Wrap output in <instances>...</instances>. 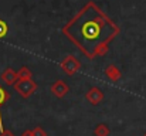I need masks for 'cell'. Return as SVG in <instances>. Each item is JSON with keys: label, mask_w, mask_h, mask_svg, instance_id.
Wrapping results in <instances>:
<instances>
[{"label": "cell", "mask_w": 146, "mask_h": 136, "mask_svg": "<svg viewBox=\"0 0 146 136\" xmlns=\"http://www.w3.org/2000/svg\"><path fill=\"white\" fill-rule=\"evenodd\" d=\"M62 33L85 57L95 60L108 52L119 27L94 1H88L62 27Z\"/></svg>", "instance_id": "cell-1"}, {"label": "cell", "mask_w": 146, "mask_h": 136, "mask_svg": "<svg viewBox=\"0 0 146 136\" xmlns=\"http://www.w3.org/2000/svg\"><path fill=\"white\" fill-rule=\"evenodd\" d=\"M14 91L24 99L30 98L38 88L37 82L33 81V78H17V81L13 84Z\"/></svg>", "instance_id": "cell-2"}, {"label": "cell", "mask_w": 146, "mask_h": 136, "mask_svg": "<svg viewBox=\"0 0 146 136\" xmlns=\"http://www.w3.org/2000/svg\"><path fill=\"white\" fill-rule=\"evenodd\" d=\"M60 67H61V70L65 75L72 77L81 70L82 65H81V61L78 58H75L72 54H68L62 58V61L60 62Z\"/></svg>", "instance_id": "cell-3"}, {"label": "cell", "mask_w": 146, "mask_h": 136, "mask_svg": "<svg viewBox=\"0 0 146 136\" xmlns=\"http://www.w3.org/2000/svg\"><path fill=\"white\" fill-rule=\"evenodd\" d=\"M50 91H51V94H52L55 98L61 99V98H64V96L70 92V87H68V84H67L65 81L57 80V81L50 87Z\"/></svg>", "instance_id": "cell-4"}, {"label": "cell", "mask_w": 146, "mask_h": 136, "mask_svg": "<svg viewBox=\"0 0 146 136\" xmlns=\"http://www.w3.org/2000/svg\"><path fill=\"white\" fill-rule=\"evenodd\" d=\"M85 99L91 103V105H99L104 101V92L98 87H91L85 94Z\"/></svg>", "instance_id": "cell-5"}, {"label": "cell", "mask_w": 146, "mask_h": 136, "mask_svg": "<svg viewBox=\"0 0 146 136\" xmlns=\"http://www.w3.org/2000/svg\"><path fill=\"white\" fill-rule=\"evenodd\" d=\"M0 80H1L7 87H11V85L17 81V71H14L11 67H7V68L1 72Z\"/></svg>", "instance_id": "cell-6"}, {"label": "cell", "mask_w": 146, "mask_h": 136, "mask_svg": "<svg viewBox=\"0 0 146 136\" xmlns=\"http://www.w3.org/2000/svg\"><path fill=\"white\" fill-rule=\"evenodd\" d=\"M105 75H106L108 80H111L113 82H118L121 80V77H122V72H121V70L116 65H108L105 68Z\"/></svg>", "instance_id": "cell-7"}, {"label": "cell", "mask_w": 146, "mask_h": 136, "mask_svg": "<svg viewBox=\"0 0 146 136\" xmlns=\"http://www.w3.org/2000/svg\"><path fill=\"white\" fill-rule=\"evenodd\" d=\"M10 99V94L7 92V91L4 90V88H1L0 87V109H1V106L7 102ZM4 129V126H3V119H1V111H0V132Z\"/></svg>", "instance_id": "cell-8"}, {"label": "cell", "mask_w": 146, "mask_h": 136, "mask_svg": "<svg viewBox=\"0 0 146 136\" xmlns=\"http://www.w3.org/2000/svg\"><path fill=\"white\" fill-rule=\"evenodd\" d=\"M109 133H111V131L105 123H98L95 126V129H94V135L95 136H109Z\"/></svg>", "instance_id": "cell-9"}, {"label": "cell", "mask_w": 146, "mask_h": 136, "mask_svg": "<svg viewBox=\"0 0 146 136\" xmlns=\"http://www.w3.org/2000/svg\"><path fill=\"white\" fill-rule=\"evenodd\" d=\"M17 78H33V72L29 67L23 65L19 71H17Z\"/></svg>", "instance_id": "cell-10"}, {"label": "cell", "mask_w": 146, "mask_h": 136, "mask_svg": "<svg viewBox=\"0 0 146 136\" xmlns=\"http://www.w3.org/2000/svg\"><path fill=\"white\" fill-rule=\"evenodd\" d=\"M7 31H9V27H7V23L4 20L0 19V38H4L7 36Z\"/></svg>", "instance_id": "cell-11"}, {"label": "cell", "mask_w": 146, "mask_h": 136, "mask_svg": "<svg viewBox=\"0 0 146 136\" xmlns=\"http://www.w3.org/2000/svg\"><path fill=\"white\" fill-rule=\"evenodd\" d=\"M31 135L33 136H47V132L41 126H36V128L31 129Z\"/></svg>", "instance_id": "cell-12"}, {"label": "cell", "mask_w": 146, "mask_h": 136, "mask_svg": "<svg viewBox=\"0 0 146 136\" xmlns=\"http://www.w3.org/2000/svg\"><path fill=\"white\" fill-rule=\"evenodd\" d=\"M0 136H16L11 131H9V129H3L1 132H0Z\"/></svg>", "instance_id": "cell-13"}, {"label": "cell", "mask_w": 146, "mask_h": 136, "mask_svg": "<svg viewBox=\"0 0 146 136\" xmlns=\"http://www.w3.org/2000/svg\"><path fill=\"white\" fill-rule=\"evenodd\" d=\"M21 136H33L31 135V129H26V131L21 133Z\"/></svg>", "instance_id": "cell-14"}, {"label": "cell", "mask_w": 146, "mask_h": 136, "mask_svg": "<svg viewBox=\"0 0 146 136\" xmlns=\"http://www.w3.org/2000/svg\"><path fill=\"white\" fill-rule=\"evenodd\" d=\"M145 136H146V133H145Z\"/></svg>", "instance_id": "cell-15"}]
</instances>
